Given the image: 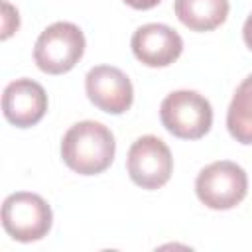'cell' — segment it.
Wrapping results in <instances>:
<instances>
[{
  "instance_id": "cell-1",
  "label": "cell",
  "mask_w": 252,
  "mask_h": 252,
  "mask_svg": "<svg viewBox=\"0 0 252 252\" xmlns=\"http://www.w3.org/2000/svg\"><path fill=\"white\" fill-rule=\"evenodd\" d=\"M116 152L112 132L94 120L73 124L61 142V158L79 175H96L110 167Z\"/></svg>"
},
{
  "instance_id": "cell-2",
  "label": "cell",
  "mask_w": 252,
  "mask_h": 252,
  "mask_svg": "<svg viewBox=\"0 0 252 252\" xmlns=\"http://www.w3.org/2000/svg\"><path fill=\"white\" fill-rule=\"evenodd\" d=\"M85 53V35L71 22H55L47 26L33 47L35 65L49 75L71 71Z\"/></svg>"
},
{
  "instance_id": "cell-3",
  "label": "cell",
  "mask_w": 252,
  "mask_h": 252,
  "mask_svg": "<svg viewBox=\"0 0 252 252\" xmlns=\"http://www.w3.org/2000/svg\"><path fill=\"white\" fill-rule=\"evenodd\" d=\"M159 118L169 134L181 140H199L211 130L213 108L195 91H175L161 100Z\"/></svg>"
},
{
  "instance_id": "cell-4",
  "label": "cell",
  "mask_w": 252,
  "mask_h": 252,
  "mask_svg": "<svg viewBox=\"0 0 252 252\" xmlns=\"http://www.w3.org/2000/svg\"><path fill=\"white\" fill-rule=\"evenodd\" d=\"M248 191L246 171L228 159L213 161L203 167L195 179V193L199 201L215 211H228L236 207Z\"/></svg>"
},
{
  "instance_id": "cell-5",
  "label": "cell",
  "mask_w": 252,
  "mask_h": 252,
  "mask_svg": "<svg viewBox=\"0 0 252 252\" xmlns=\"http://www.w3.org/2000/svg\"><path fill=\"white\" fill-rule=\"evenodd\" d=\"M51 207L37 193L18 191L2 203L4 230L18 242H35L51 228Z\"/></svg>"
},
{
  "instance_id": "cell-6",
  "label": "cell",
  "mask_w": 252,
  "mask_h": 252,
  "mask_svg": "<svg viewBox=\"0 0 252 252\" xmlns=\"http://www.w3.org/2000/svg\"><path fill=\"white\" fill-rule=\"evenodd\" d=\"M126 169L130 179L142 189H159L165 185L173 171V158L163 140L158 136H142L138 138L130 150L126 159Z\"/></svg>"
},
{
  "instance_id": "cell-7",
  "label": "cell",
  "mask_w": 252,
  "mask_h": 252,
  "mask_svg": "<svg viewBox=\"0 0 252 252\" xmlns=\"http://www.w3.org/2000/svg\"><path fill=\"white\" fill-rule=\"evenodd\" d=\"M89 100L108 114H122L132 106L134 91L130 79L110 65H96L85 77Z\"/></svg>"
},
{
  "instance_id": "cell-8",
  "label": "cell",
  "mask_w": 252,
  "mask_h": 252,
  "mask_svg": "<svg viewBox=\"0 0 252 252\" xmlns=\"http://www.w3.org/2000/svg\"><path fill=\"white\" fill-rule=\"evenodd\" d=\"M132 53L148 67H167L183 51L181 35L165 24L140 26L132 35Z\"/></svg>"
},
{
  "instance_id": "cell-9",
  "label": "cell",
  "mask_w": 252,
  "mask_h": 252,
  "mask_svg": "<svg viewBox=\"0 0 252 252\" xmlns=\"http://www.w3.org/2000/svg\"><path fill=\"white\" fill-rule=\"evenodd\" d=\"M47 110V94L43 87L32 79L12 81L2 94V112L6 120L18 128L37 124Z\"/></svg>"
},
{
  "instance_id": "cell-10",
  "label": "cell",
  "mask_w": 252,
  "mask_h": 252,
  "mask_svg": "<svg viewBox=\"0 0 252 252\" xmlns=\"http://www.w3.org/2000/svg\"><path fill=\"white\" fill-rule=\"evenodd\" d=\"M175 16L193 32H211L228 16V0H175Z\"/></svg>"
},
{
  "instance_id": "cell-11",
  "label": "cell",
  "mask_w": 252,
  "mask_h": 252,
  "mask_svg": "<svg viewBox=\"0 0 252 252\" xmlns=\"http://www.w3.org/2000/svg\"><path fill=\"white\" fill-rule=\"evenodd\" d=\"M226 128L240 144H252V75H248L236 89L228 112Z\"/></svg>"
},
{
  "instance_id": "cell-12",
  "label": "cell",
  "mask_w": 252,
  "mask_h": 252,
  "mask_svg": "<svg viewBox=\"0 0 252 252\" xmlns=\"http://www.w3.org/2000/svg\"><path fill=\"white\" fill-rule=\"evenodd\" d=\"M2 10H4V14H2V39H8L18 30L20 16H18V10L12 4H8L6 0L2 2Z\"/></svg>"
},
{
  "instance_id": "cell-13",
  "label": "cell",
  "mask_w": 252,
  "mask_h": 252,
  "mask_svg": "<svg viewBox=\"0 0 252 252\" xmlns=\"http://www.w3.org/2000/svg\"><path fill=\"white\" fill-rule=\"evenodd\" d=\"M128 6L136 8V10H150L154 6H158L161 0H124Z\"/></svg>"
},
{
  "instance_id": "cell-14",
  "label": "cell",
  "mask_w": 252,
  "mask_h": 252,
  "mask_svg": "<svg viewBox=\"0 0 252 252\" xmlns=\"http://www.w3.org/2000/svg\"><path fill=\"white\" fill-rule=\"evenodd\" d=\"M242 37H244V43L252 49V14L246 18L244 22V28H242Z\"/></svg>"
}]
</instances>
